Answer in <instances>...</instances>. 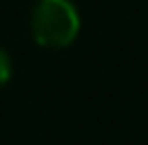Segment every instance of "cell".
Wrapping results in <instances>:
<instances>
[{"instance_id":"1","label":"cell","mask_w":148,"mask_h":145,"mask_svg":"<svg viewBox=\"0 0 148 145\" xmlns=\"http://www.w3.org/2000/svg\"><path fill=\"white\" fill-rule=\"evenodd\" d=\"M32 36L44 48H66L80 32V15L71 0H36L29 17Z\"/></svg>"},{"instance_id":"2","label":"cell","mask_w":148,"mask_h":145,"mask_svg":"<svg viewBox=\"0 0 148 145\" xmlns=\"http://www.w3.org/2000/svg\"><path fill=\"white\" fill-rule=\"evenodd\" d=\"M10 75H12V60H10V56H8V51L0 46V87L8 85Z\"/></svg>"}]
</instances>
